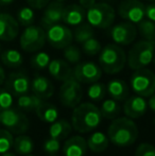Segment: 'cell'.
I'll use <instances>...</instances> for the list:
<instances>
[{"label": "cell", "instance_id": "obj_1", "mask_svg": "<svg viewBox=\"0 0 155 156\" xmlns=\"http://www.w3.org/2000/svg\"><path fill=\"white\" fill-rule=\"evenodd\" d=\"M102 118L100 108L93 103H81L73 108L71 125L79 133H88L99 126Z\"/></svg>", "mask_w": 155, "mask_h": 156}, {"label": "cell", "instance_id": "obj_2", "mask_svg": "<svg viewBox=\"0 0 155 156\" xmlns=\"http://www.w3.org/2000/svg\"><path fill=\"white\" fill-rule=\"evenodd\" d=\"M107 137L117 147L132 146L138 137V127L131 118L117 117L108 126Z\"/></svg>", "mask_w": 155, "mask_h": 156}, {"label": "cell", "instance_id": "obj_3", "mask_svg": "<svg viewBox=\"0 0 155 156\" xmlns=\"http://www.w3.org/2000/svg\"><path fill=\"white\" fill-rule=\"evenodd\" d=\"M99 64L101 69L107 74L118 73L126 64L125 51L116 44L106 45L99 53Z\"/></svg>", "mask_w": 155, "mask_h": 156}, {"label": "cell", "instance_id": "obj_4", "mask_svg": "<svg viewBox=\"0 0 155 156\" xmlns=\"http://www.w3.org/2000/svg\"><path fill=\"white\" fill-rule=\"evenodd\" d=\"M155 55V41H139L132 46L126 55V63L133 70L146 68L153 62Z\"/></svg>", "mask_w": 155, "mask_h": 156}, {"label": "cell", "instance_id": "obj_5", "mask_svg": "<svg viewBox=\"0 0 155 156\" xmlns=\"http://www.w3.org/2000/svg\"><path fill=\"white\" fill-rule=\"evenodd\" d=\"M88 23L98 29H107L112 27L116 18V13L112 5L106 2H99L91 6L86 12Z\"/></svg>", "mask_w": 155, "mask_h": 156}, {"label": "cell", "instance_id": "obj_6", "mask_svg": "<svg viewBox=\"0 0 155 156\" xmlns=\"http://www.w3.org/2000/svg\"><path fill=\"white\" fill-rule=\"evenodd\" d=\"M1 124L12 134L20 135L28 131L30 126L29 119L19 109L10 107L0 112Z\"/></svg>", "mask_w": 155, "mask_h": 156}, {"label": "cell", "instance_id": "obj_7", "mask_svg": "<svg viewBox=\"0 0 155 156\" xmlns=\"http://www.w3.org/2000/svg\"><path fill=\"white\" fill-rule=\"evenodd\" d=\"M131 76V88L136 94L150 97L155 93V74L151 70L141 68L134 70Z\"/></svg>", "mask_w": 155, "mask_h": 156}, {"label": "cell", "instance_id": "obj_8", "mask_svg": "<svg viewBox=\"0 0 155 156\" xmlns=\"http://www.w3.org/2000/svg\"><path fill=\"white\" fill-rule=\"evenodd\" d=\"M46 31L37 26H28L20 35V47L26 52H35L41 50L46 43Z\"/></svg>", "mask_w": 155, "mask_h": 156}, {"label": "cell", "instance_id": "obj_9", "mask_svg": "<svg viewBox=\"0 0 155 156\" xmlns=\"http://www.w3.org/2000/svg\"><path fill=\"white\" fill-rule=\"evenodd\" d=\"M83 97V89L80 82L75 78H70L64 81L62 86L60 87L58 98L64 106L75 108L77 105L80 104Z\"/></svg>", "mask_w": 155, "mask_h": 156}, {"label": "cell", "instance_id": "obj_10", "mask_svg": "<svg viewBox=\"0 0 155 156\" xmlns=\"http://www.w3.org/2000/svg\"><path fill=\"white\" fill-rule=\"evenodd\" d=\"M46 30V39L55 49H64L70 45L73 39V33L65 25L56 23Z\"/></svg>", "mask_w": 155, "mask_h": 156}, {"label": "cell", "instance_id": "obj_11", "mask_svg": "<svg viewBox=\"0 0 155 156\" xmlns=\"http://www.w3.org/2000/svg\"><path fill=\"white\" fill-rule=\"evenodd\" d=\"M118 14L129 23H138L146 18V5L140 0H123L118 6Z\"/></svg>", "mask_w": 155, "mask_h": 156}, {"label": "cell", "instance_id": "obj_12", "mask_svg": "<svg viewBox=\"0 0 155 156\" xmlns=\"http://www.w3.org/2000/svg\"><path fill=\"white\" fill-rule=\"evenodd\" d=\"M73 78L80 83L91 84L98 82L102 76V69L93 62L78 63L72 69Z\"/></svg>", "mask_w": 155, "mask_h": 156}, {"label": "cell", "instance_id": "obj_13", "mask_svg": "<svg viewBox=\"0 0 155 156\" xmlns=\"http://www.w3.org/2000/svg\"><path fill=\"white\" fill-rule=\"evenodd\" d=\"M111 38L116 45L128 46L135 41L137 36V28L132 23H121L112 27L110 32Z\"/></svg>", "mask_w": 155, "mask_h": 156}, {"label": "cell", "instance_id": "obj_14", "mask_svg": "<svg viewBox=\"0 0 155 156\" xmlns=\"http://www.w3.org/2000/svg\"><path fill=\"white\" fill-rule=\"evenodd\" d=\"M5 88L13 96H23L31 89V81L25 72L17 71L9 74L5 81Z\"/></svg>", "mask_w": 155, "mask_h": 156}, {"label": "cell", "instance_id": "obj_15", "mask_svg": "<svg viewBox=\"0 0 155 156\" xmlns=\"http://www.w3.org/2000/svg\"><path fill=\"white\" fill-rule=\"evenodd\" d=\"M65 5L63 2L52 1L46 5V10L44 11L41 19V28L48 29L49 27L61 23L63 19V12Z\"/></svg>", "mask_w": 155, "mask_h": 156}, {"label": "cell", "instance_id": "obj_16", "mask_svg": "<svg viewBox=\"0 0 155 156\" xmlns=\"http://www.w3.org/2000/svg\"><path fill=\"white\" fill-rule=\"evenodd\" d=\"M19 33V23L8 13H0V41H11Z\"/></svg>", "mask_w": 155, "mask_h": 156}, {"label": "cell", "instance_id": "obj_17", "mask_svg": "<svg viewBox=\"0 0 155 156\" xmlns=\"http://www.w3.org/2000/svg\"><path fill=\"white\" fill-rule=\"evenodd\" d=\"M148 108V103L147 101L143 99L141 96H132L128 97L125 99V102L123 105V112L125 114L126 117L131 118V119H137L140 118L141 116L145 115Z\"/></svg>", "mask_w": 155, "mask_h": 156}, {"label": "cell", "instance_id": "obj_18", "mask_svg": "<svg viewBox=\"0 0 155 156\" xmlns=\"http://www.w3.org/2000/svg\"><path fill=\"white\" fill-rule=\"evenodd\" d=\"M48 71L52 78L58 81H62V82L73 76L72 69L69 66V63L61 60V58L50 61L49 65H48Z\"/></svg>", "mask_w": 155, "mask_h": 156}, {"label": "cell", "instance_id": "obj_19", "mask_svg": "<svg viewBox=\"0 0 155 156\" xmlns=\"http://www.w3.org/2000/svg\"><path fill=\"white\" fill-rule=\"evenodd\" d=\"M87 140L82 136H72L65 141L63 146L64 156H84L87 152Z\"/></svg>", "mask_w": 155, "mask_h": 156}, {"label": "cell", "instance_id": "obj_20", "mask_svg": "<svg viewBox=\"0 0 155 156\" xmlns=\"http://www.w3.org/2000/svg\"><path fill=\"white\" fill-rule=\"evenodd\" d=\"M85 17H86V10H84L80 4H69L64 8L62 21L68 26L77 27L83 23Z\"/></svg>", "mask_w": 155, "mask_h": 156}, {"label": "cell", "instance_id": "obj_21", "mask_svg": "<svg viewBox=\"0 0 155 156\" xmlns=\"http://www.w3.org/2000/svg\"><path fill=\"white\" fill-rule=\"evenodd\" d=\"M31 90L41 99H49L54 93L53 84L44 76H36L31 82Z\"/></svg>", "mask_w": 155, "mask_h": 156}, {"label": "cell", "instance_id": "obj_22", "mask_svg": "<svg viewBox=\"0 0 155 156\" xmlns=\"http://www.w3.org/2000/svg\"><path fill=\"white\" fill-rule=\"evenodd\" d=\"M106 93L116 101H125L128 99L130 89L126 83L122 80H112L106 85Z\"/></svg>", "mask_w": 155, "mask_h": 156}, {"label": "cell", "instance_id": "obj_23", "mask_svg": "<svg viewBox=\"0 0 155 156\" xmlns=\"http://www.w3.org/2000/svg\"><path fill=\"white\" fill-rule=\"evenodd\" d=\"M35 113L39 119L46 123H53L58 117V107L49 102H45V101L41 103V105L36 108Z\"/></svg>", "mask_w": 155, "mask_h": 156}, {"label": "cell", "instance_id": "obj_24", "mask_svg": "<svg viewBox=\"0 0 155 156\" xmlns=\"http://www.w3.org/2000/svg\"><path fill=\"white\" fill-rule=\"evenodd\" d=\"M110 140L102 132H95L87 139V147L93 153H102L108 148Z\"/></svg>", "mask_w": 155, "mask_h": 156}, {"label": "cell", "instance_id": "obj_25", "mask_svg": "<svg viewBox=\"0 0 155 156\" xmlns=\"http://www.w3.org/2000/svg\"><path fill=\"white\" fill-rule=\"evenodd\" d=\"M71 129H72V125L67 120H58V121H54L51 124L49 129V135L51 138H54V139H58L61 141V140L68 137L69 134L71 133Z\"/></svg>", "mask_w": 155, "mask_h": 156}, {"label": "cell", "instance_id": "obj_26", "mask_svg": "<svg viewBox=\"0 0 155 156\" xmlns=\"http://www.w3.org/2000/svg\"><path fill=\"white\" fill-rule=\"evenodd\" d=\"M13 148H14L15 152L18 153L20 155H28L31 154L32 151L34 149V142L31 137L27 135H17L16 138H14V142H13Z\"/></svg>", "mask_w": 155, "mask_h": 156}, {"label": "cell", "instance_id": "obj_27", "mask_svg": "<svg viewBox=\"0 0 155 156\" xmlns=\"http://www.w3.org/2000/svg\"><path fill=\"white\" fill-rule=\"evenodd\" d=\"M0 60L9 68H17L23 63V54L15 49H8L0 53Z\"/></svg>", "mask_w": 155, "mask_h": 156}, {"label": "cell", "instance_id": "obj_28", "mask_svg": "<svg viewBox=\"0 0 155 156\" xmlns=\"http://www.w3.org/2000/svg\"><path fill=\"white\" fill-rule=\"evenodd\" d=\"M43 99L38 98L35 94H23V96L18 97L17 100V106L20 111L25 112H32L36 111V108L41 105V103L43 102Z\"/></svg>", "mask_w": 155, "mask_h": 156}, {"label": "cell", "instance_id": "obj_29", "mask_svg": "<svg viewBox=\"0 0 155 156\" xmlns=\"http://www.w3.org/2000/svg\"><path fill=\"white\" fill-rule=\"evenodd\" d=\"M100 112H101V115L103 118L113 120L119 116L120 112H121V107L117 103L116 100H114V99H107V100L103 101V103L101 105V108H100Z\"/></svg>", "mask_w": 155, "mask_h": 156}, {"label": "cell", "instance_id": "obj_30", "mask_svg": "<svg viewBox=\"0 0 155 156\" xmlns=\"http://www.w3.org/2000/svg\"><path fill=\"white\" fill-rule=\"evenodd\" d=\"M137 31L146 41H155V23L149 19H143L140 23H137Z\"/></svg>", "mask_w": 155, "mask_h": 156}, {"label": "cell", "instance_id": "obj_31", "mask_svg": "<svg viewBox=\"0 0 155 156\" xmlns=\"http://www.w3.org/2000/svg\"><path fill=\"white\" fill-rule=\"evenodd\" d=\"M16 19L20 26L28 27V26L33 25L35 20V13L31 6H23L18 10Z\"/></svg>", "mask_w": 155, "mask_h": 156}, {"label": "cell", "instance_id": "obj_32", "mask_svg": "<svg viewBox=\"0 0 155 156\" xmlns=\"http://www.w3.org/2000/svg\"><path fill=\"white\" fill-rule=\"evenodd\" d=\"M90 37H93V30L89 23H82L76 27V30L73 32V38L77 43L83 44Z\"/></svg>", "mask_w": 155, "mask_h": 156}, {"label": "cell", "instance_id": "obj_33", "mask_svg": "<svg viewBox=\"0 0 155 156\" xmlns=\"http://www.w3.org/2000/svg\"><path fill=\"white\" fill-rule=\"evenodd\" d=\"M105 94H106V86L99 82L91 83V85L87 89V96L93 102L101 101L102 99H104Z\"/></svg>", "mask_w": 155, "mask_h": 156}, {"label": "cell", "instance_id": "obj_34", "mask_svg": "<svg viewBox=\"0 0 155 156\" xmlns=\"http://www.w3.org/2000/svg\"><path fill=\"white\" fill-rule=\"evenodd\" d=\"M14 137L6 129H0V154L9 152L13 147Z\"/></svg>", "mask_w": 155, "mask_h": 156}, {"label": "cell", "instance_id": "obj_35", "mask_svg": "<svg viewBox=\"0 0 155 156\" xmlns=\"http://www.w3.org/2000/svg\"><path fill=\"white\" fill-rule=\"evenodd\" d=\"M82 49L87 55H97L101 51V44L95 37H90L82 44Z\"/></svg>", "mask_w": 155, "mask_h": 156}, {"label": "cell", "instance_id": "obj_36", "mask_svg": "<svg viewBox=\"0 0 155 156\" xmlns=\"http://www.w3.org/2000/svg\"><path fill=\"white\" fill-rule=\"evenodd\" d=\"M50 56L46 52H38L34 54L31 58V65L33 68L37 70H44L48 68V65L50 63Z\"/></svg>", "mask_w": 155, "mask_h": 156}, {"label": "cell", "instance_id": "obj_37", "mask_svg": "<svg viewBox=\"0 0 155 156\" xmlns=\"http://www.w3.org/2000/svg\"><path fill=\"white\" fill-rule=\"evenodd\" d=\"M64 58L69 64H78L81 61L82 53L77 46H73L70 44L66 48H64Z\"/></svg>", "mask_w": 155, "mask_h": 156}, {"label": "cell", "instance_id": "obj_38", "mask_svg": "<svg viewBox=\"0 0 155 156\" xmlns=\"http://www.w3.org/2000/svg\"><path fill=\"white\" fill-rule=\"evenodd\" d=\"M13 102V94L6 88H0V112L12 107Z\"/></svg>", "mask_w": 155, "mask_h": 156}, {"label": "cell", "instance_id": "obj_39", "mask_svg": "<svg viewBox=\"0 0 155 156\" xmlns=\"http://www.w3.org/2000/svg\"><path fill=\"white\" fill-rule=\"evenodd\" d=\"M61 149V142L60 140L54 139L50 137L44 142V151L50 156H55L58 153Z\"/></svg>", "mask_w": 155, "mask_h": 156}, {"label": "cell", "instance_id": "obj_40", "mask_svg": "<svg viewBox=\"0 0 155 156\" xmlns=\"http://www.w3.org/2000/svg\"><path fill=\"white\" fill-rule=\"evenodd\" d=\"M135 156H155V147L147 142H143L137 147Z\"/></svg>", "mask_w": 155, "mask_h": 156}, {"label": "cell", "instance_id": "obj_41", "mask_svg": "<svg viewBox=\"0 0 155 156\" xmlns=\"http://www.w3.org/2000/svg\"><path fill=\"white\" fill-rule=\"evenodd\" d=\"M26 1L32 9H43L46 8V5L49 3L50 0H26Z\"/></svg>", "mask_w": 155, "mask_h": 156}, {"label": "cell", "instance_id": "obj_42", "mask_svg": "<svg viewBox=\"0 0 155 156\" xmlns=\"http://www.w3.org/2000/svg\"><path fill=\"white\" fill-rule=\"evenodd\" d=\"M146 18L155 23V1L146 5Z\"/></svg>", "mask_w": 155, "mask_h": 156}, {"label": "cell", "instance_id": "obj_43", "mask_svg": "<svg viewBox=\"0 0 155 156\" xmlns=\"http://www.w3.org/2000/svg\"><path fill=\"white\" fill-rule=\"evenodd\" d=\"M79 4L82 6L84 10H89L91 6L96 4V0H79Z\"/></svg>", "mask_w": 155, "mask_h": 156}, {"label": "cell", "instance_id": "obj_44", "mask_svg": "<svg viewBox=\"0 0 155 156\" xmlns=\"http://www.w3.org/2000/svg\"><path fill=\"white\" fill-rule=\"evenodd\" d=\"M147 103H148V106H149V108L151 109L152 112H154V113H155V93L149 97V100H148Z\"/></svg>", "mask_w": 155, "mask_h": 156}, {"label": "cell", "instance_id": "obj_45", "mask_svg": "<svg viewBox=\"0 0 155 156\" xmlns=\"http://www.w3.org/2000/svg\"><path fill=\"white\" fill-rule=\"evenodd\" d=\"M5 81V72H4L3 68L0 66V85H2Z\"/></svg>", "mask_w": 155, "mask_h": 156}, {"label": "cell", "instance_id": "obj_46", "mask_svg": "<svg viewBox=\"0 0 155 156\" xmlns=\"http://www.w3.org/2000/svg\"><path fill=\"white\" fill-rule=\"evenodd\" d=\"M14 1L15 0H0V5H9Z\"/></svg>", "mask_w": 155, "mask_h": 156}, {"label": "cell", "instance_id": "obj_47", "mask_svg": "<svg viewBox=\"0 0 155 156\" xmlns=\"http://www.w3.org/2000/svg\"><path fill=\"white\" fill-rule=\"evenodd\" d=\"M1 156H16L14 153H11V152H5L3 154H1Z\"/></svg>", "mask_w": 155, "mask_h": 156}, {"label": "cell", "instance_id": "obj_48", "mask_svg": "<svg viewBox=\"0 0 155 156\" xmlns=\"http://www.w3.org/2000/svg\"><path fill=\"white\" fill-rule=\"evenodd\" d=\"M55 1H60V2H64L65 0H55Z\"/></svg>", "mask_w": 155, "mask_h": 156}, {"label": "cell", "instance_id": "obj_49", "mask_svg": "<svg viewBox=\"0 0 155 156\" xmlns=\"http://www.w3.org/2000/svg\"><path fill=\"white\" fill-rule=\"evenodd\" d=\"M23 156H34V155H31V154H28V155H23Z\"/></svg>", "mask_w": 155, "mask_h": 156}, {"label": "cell", "instance_id": "obj_50", "mask_svg": "<svg viewBox=\"0 0 155 156\" xmlns=\"http://www.w3.org/2000/svg\"><path fill=\"white\" fill-rule=\"evenodd\" d=\"M153 63H154V65H155V55H154V58H153Z\"/></svg>", "mask_w": 155, "mask_h": 156}, {"label": "cell", "instance_id": "obj_51", "mask_svg": "<svg viewBox=\"0 0 155 156\" xmlns=\"http://www.w3.org/2000/svg\"><path fill=\"white\" fill-rule=\"evenodd\" d=\"M149 1H152V2H154V1H155V0H149Z\"/></svg>", "mask_w": 155, "mask_h": 156}, {"label": "cell", "instance_id": "obj_52", "mask_svg": "<svg viewBox=\"0 0 155 156\" xmlns=\"http://www.w3.org/2000/svg\"><path fill=\"white\" fill-rule=\"evenodd\" d=\"M0 53H1V48H0Z\"/></svg>", "mask_w": 155, "mask_h": 156}, {"label": "cell", "instance_id": "obj_53", "mask_svg": "<svg viewBox=\"0 0 155 156\" xmlns=\"http://www.w3.org/2000/svg\"><path fill=\"white\" fill-rule=\"evenodd\" d=\"M0 124H1V119H0Z\"/></svg>", "mask_w": 155, "mask_h": 156}]
</instances>
